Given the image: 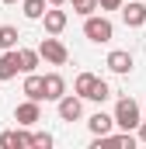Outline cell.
<instances>
[{"mask_svg":"<svg viewBox=\"0 0 146 149\" xmlns=\"http://www.w3.org/2000/svg\"><path fill=\"white\" fill-rule=\"evenodd\" d=\"M84 35L87 42H94V45H105L115 38V24H111L105 14H91V17H84Z\"/></svg>","mask_w":146,"mask_h":149,"instance_id":"6da1fadb","label":"cell"},{"mask_svg":"<svg viewBox=\"0 0 146 149\" xmlns=\"http://www.w3.org/2000/svg\"><path fill=\"white\" fill-rule=\"evenodd\" d=\"M139 121H143V108L132 97H118V104H115V125L125 128V132H132V128H139Z\"/></svg>","mask_w":146,"mask_h":149,"instance_id":"7a4b0ae2","label":"cell"},{"mask_svg":"<svg viewBox=\"0 0 146 149\" xmlns=\"http://www.w3.org/2000/svg\"><path fill=\"white\" fill-rule=\"evenodd\" d=\"M38 52H42V59L45 63H52V66H66V59H70V52H66V45L59 42L56 35L42 38V45H38Z\"/></svg>","mask_w":146,"mask_h":149,"instance_id":"3957f363","label":"cell"},{"mask_svg":"<svg viewBox=\"0 0 146 149\" xmlns=\"http://www.w3.org/2000/svg\"><path fill=\"white\" fill-rule=\"evenodd\" d=\"M14 121L21 125V128H32L35 121H42V101H25V104H18L14 108Z\"/></svg>","mask_w":146,"mask_h":149,"instance_id":"277c9868","label":"cell"},{"mask_svg":"<svg viewBox=\"0 0 146 149\" xmlns=\"http://www.w3.org/2000/svg\"><path fill=\"white\" fill-rule=\"evenodd\" d=\"M56 108H59V118H63V121H80V114H84V97H80V94H66V97L56 101Z\"/></svg>","mask_w":146,"mask_h":149,"instance_id":"5b68a950","label":"cell"},{"mask_svg":"<svg viewBox=\"0 0 146 149\" xmlns=\"http://www.w3.org/2000/svg\"><path fill=\"white\" fill-rule=\"evenodd\" d=\"M122 21H125L129 28H143V24H146V3H143V0L122 3Z\"/></svg>","mask_w":146,"mask_h":149,"instance_id":"8992f818","label":"cell"},{"mask_svg":"<svg viewBox=\"0 0 146 149\" xmlns=\"http://www.w3.org/2000/svg\"><path fill=\"white\" fill-rule=\"evenodd\" d=\"M18 73H25V70H21V52H18V49H7V52L0 56V80H14Z\"/></svg>","mask_w":146,"mask_h":149,"instance_id":"52a82bcc","label":"cell"},{"mask_svg":"<svg viewBox=\"0 0 146 149\" xmlns=\"http://www.w3.org/2000/svg\"><path fill=\"white\" fill-rule=\"evenodd\" d=\"M105 66H108L111 73L125 76L129 70H132V52H125V49H115V52H108V59H105Z\"/></svg>","mask_w":146,"mask_h":149,"instance_id":"ba28073f","label":"cell"},{"mask_svg":"<svg viewBox=\"0 0 146 149\" xmlns=\"http://www.w3.org/2000/svg\"><path fill=\"white\" fill-rule=\"evenodd\" d=\"M21 94H25V97H32V101H45V76L25 73V87H21Z\"/></svg>","mask_w":146,"mask_h":149,"instance_id":"9c48e42d","label":"cell"},{"mask_svg":"<svg viewBox=\"0 0 146 149\" xmlns=\"http://www.w3.org/2000/svg\"><path fill=\"white\" fill-rule=\"evenodd\" d=\"M87 128H91V135H111V128H115V114H105V111L91 114V118H87Z\"/></svg>","mask_w":146,"mask_h":149,"instance_id":"30bf717a","label":"cell"},{"mask_svg":"<svg viewBox=\"0 0 146 149\" xmlns=\"http://www.w3.org/2000/svg\"><path fill=\"white\" fill-rule=\"evenodd\" d=\"M42 24H45V31H49V35H59V31L66 28V10L49 7V10H45V17H42Z\"/></svg>","mask_w":146,"mask_h":149,"instance_id":"8fae6325","label":"cell"},{"mask_svg":"<svg viewBox=\"0 0 146 149\" xmlns=\"http://www.w3.org/2000/svg\"><path fill=\"white\" fill-rule=\"evenodd\" d=\"M66 97V80L59 73H45V101H59Z\"/></svg>","mask_w":146,"mask_h":149,"instance_id":"7c38bea8","label":"cell"},{"mask_svg":"<svg viewBox=\"0 0 146 149\" xmlns=\"http://www.w3.org/2000/svg\"><path fill=\"white\" fill-rule=\"evenodd\" d=\"M98 80H101V76H94V73H80L77 80H73V94H80V97H87V101H91V94H94Z\"/></svg>","mask_w":146,"mask_h":149,"instance_id":"4fadbf2b","label":"cell"},{"mask_svg":"<svg viewBox=\"0 0 146 149\" xmlns=\"http://www.w3.org/2000/svg\"><path fill=\"white\" fill-rule=\"evenodd\" d=\"M18 52H21V70L25 73H35L38 63H42V52L38 49H18Z\"/></svg>","mask_w":146,"mask_h":149,"instance_id":"5bb4252c","label":"cell"},{"mask_svg":"<svg viewBox=\"0 0 146 149\" xmlns=\"http://www.w3.org/2000/svg\"><path fill=\"white\" fill-rule=\"evenodd\" d=\"M21 3H25V17H28V21H42L45 10H49V7H45L49 0H21Z\"/></svg>","mask_w":146,"mask_h":149,"instance_id":"9a60e30c","label":"cell"},{"mask_svg":"<svg viewBox=\"0 0 146 149\" xmlns=\"http://www.w3.org/2000/svg\"><path fill=\"white\" fill-rule=\"evenodd\" d=\"M18 28H14V24H0V49H4V52H7V49H18Z\"/></svg>","mask_w":146,"mask_h":149,"instance_id":"2e32d148","label":"cell"},{"mask_svg":"<svg viewBox=\"0 0 146 149\" xmlns=\"http://www.w3.org/2000/svg\"><path fill=\"white\" fill-rule=\"evenodd\" d=\"M73 10L84 14V17H91L94 10H101V3H98V0H73Z\"/></svg>","mask_w":146,"mask_h":149,"instance_id":"e0dca14e","label":"cell"},{"mask_svg":"<svg viewBox=\"0 0 146 149\" xmlns=\"http://www.w3.org/2000/svg\"><path fill=\"white\" fill-rule=\"evenodd\" d=\"M108 97H111V87L105 83V80H98V87H94V94H91V101H98V104H101V101H108Z\"/></svg>","mask_w":146,"mask_h":149,"instance_id":"ac0fdd59","label":"cell"},{"mask_svg":"<svg viewBox=\"0 0 146 149\" xmlns=\"http://www.w3.org/2000/svg\"><path fill=\"white\" fill-rule=\"evenodd\" d=\"M52 146V135L49 132H35V149H49Z\"/></svg>","mask_w":146,"mask_h":149,"instance_id":"d6986e66","label":"cell"},{"mask_svg":"<svg viewBox=\"0 0 146 149\" xmlns=\"http://www.w3.org/2000/svg\"><path fill=\"white\" fill-rule=\"evenodd\" d=\"M0 146L4 149H18V135H14V132H4V135H0Z\"/></svg>","mask_w":146,"mask_h":149,"instance_id":"ffe728a7","label":"cell"},{"mask_svg":"<svg viewBox=\"0 0 146 149\" xmlns=\"http://www.w3.org/2000/svg\"><path fill=\"white\" fill-rule=\"evenodd\" d=\"M98 3H101V10H122L125 0H98Z\"/></svg>","mask_w":146,"mask_h":149,"instance_id":"44dd1931","label":"cell"},{"mask_svg":"<svg viewBox=\"0 0 146 149\" xmlns=\"http://www.w3.org/2000/svg\"><path fill=\"white\" fill-rule=\"evenodd\" d=\"M139 142H146V121H139Z\"/></svg>","mask_w":146,"mask_h":149,"instance_id":"7402d4cb","label":"cell"},{"mask_svg":"<svg viewBox=\"0 0 146 149\" xmlns=\"http://www.w3.org/2000/svg\"><path fill=\"white\" fill-rule=\"evenodd\" d=\"M63 3H66V0H49V7H63Z\"/></svg>","mask_w":146,"mask_h":149,"instance_id":"603a6c76","label":"cell"},{"mask_svg":"<svg viewBox=\"0 0 146 149\" xmlns=\"http://www.w3.org/2000/svg\"><path fill=\"white\" fill-rule=\"evenodd\" d=\"M4 3H18V0H4Z\"/></svg>","mask_w":146,"mask_h":149,"instance_id":"cb8c5ba5","label":"cell"},{"mask_svg":"<svg viewBox=\"0 0 146 149\" xmlns=\"http://www.w3.org/2000/svg\"><path fill=\"white\" fill-rule=\"evenodd\" d=\"M143 111H146V104H143Z\"/></svg>","mask_w":146,"mask_h":149,"instance_id":"d4e9b609","label":"cell"},{"mask_svg":"<svg viewBox=\"0 0 146 149\" xmlns=\"http://www.w3.org/2000/svg\"><path fill=\"white\" fill-rule=\"evenodd\" d=\"M70 3H73V0H70Z\"/></svg>","mask_w":146,"mask_h":149,"instance_id":"484cf974","label":"cell"}]
</instances>
